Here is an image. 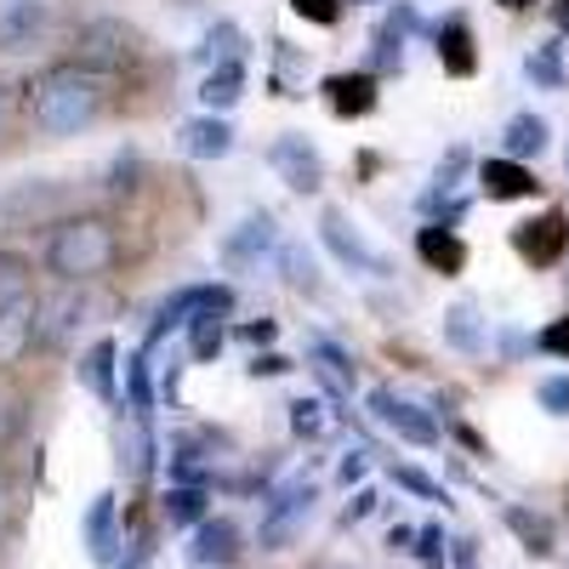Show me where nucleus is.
Instances as JSON below:
<instances>
[{"label": "nucleus", "mask_w": 569, "mask_h": 569, "mask_svg": "<svg viewBox=\"0 0 569 569\" xmlns=\"http://www.w3.org/2000/svg\"><path fill=\"white\" fill-rule=\"evenodd\" d=\"M370 416L382 421V427H393L405 445H421V450H433V445H439V421H433V410H421V405L399 399L393 388H370Z\"/></svg>", "instance_id": "7"}, {"label": "nucleus", "mask_w": 569, "mask_h": 569, "mask_svg": "<svg viewBox=\"0 0 569 569\" xmlns=\"http://www.w3.org/2000/svg\"><path fill=\"white\" fill-rule=\"evenodd\" d=\"M569 246V222L563 211H547V217H530V222H518L512 228V251L525 257L530 268H552Z\"/></svg>", "instance_id": "9"}, {"label": "nucleus", "mask_w": 569, "mask_h": 569, "mask_svg": "<svg viewBox=\"0 0 569 569\" xmlns=\"http://www.w3.org/2000/svg\"><path fill=\"white\" fill-rule=\"evenodd\" d=\"M536 405L547 416H569V376H541V382H536Z\"/></svg>", "instance_id": "39"}, {"label": "nucleus", "mask_w": 569, "mask_h": 569, "mask_svg": "<svg viewBox=\"0 0 569 569\" xmlns=\"http://www.w3.org/2000/svg\"><path fill=\"white\" fill-rule=\"evenodd\" d=\"M353 7H376V0H353Z\"/></svg>", "instance_id": "55"}, {"label": "nucleus", "mask_w": 569, "mask_h": 569, "mask_svg": "<svg viewBox=\"0 0 569 569\" xmlns=\"http://www.w3.org/2000/svg\"><path fill=\"white\" fill-rule=\"evenodd\" d=\"M393 485H399V490H410V496H421V501H445V507H450L445 485H433L421 467H393Z\"/></svg>", "instance_id": "37"}, {"label": "nucleus", "mask_w": 569, "mask_h": 569, "mask_svg": "<svg viewBox=\"0 0 569 569\" xmlns=\"http://www.w3.org/2000/svg\"><path fill=\"white\" fill-rule=\"evenodd\" d=\"M29 291H34V273L18 251H0V319L29 308Z\"/></svg>", "instance_id": "26"}, {"label": "nucleus", "mask_w": 569, "mask_h": 569, "mask_svg": "<svg viewBox=\"0 0 569 569\" xmlns=\"http://www.w3.org/2000/svg\"><path fill=\"white\" fill-rule=\"evenodd\" d=\"M114 359H120L114 337H98V342L80 353V365H74L80 388H86V393H98V399H114Z\"/></svg>", "instance_id": "19"}, {"label": "nucleus", "mask_w": 569, "mask_h": 569, "mask_svg": "<svg viewBox=\"0 0 569 569\" xmlns=\"http://www.w3.org/2000/svg\"><path fill=\"white\" fill-rule=\"evenodd\" d=\"M416 257L433 268V273H461L467 268V246H461V233L445 228V222H427L416 233Z\"/></svg>", "instance_id": "15"}, {"label": "nucleus", "mask_w": 569, "mask_h": 569, "mask_svg": "<svg viewBox=\"0 0 569 569\" xmlns=\"http://www.w3.org/2000/svg\"><path fill=\"white\" fill-rule=\"evenodd\" d=\"M120 467H126V479H137V485L154 472V433H149L142 416L120 421Z\"/></svg>", "instance_id": "23"}, {"label": "nucleus", "mask_w": 569, "mask_h": 569, "mask_svg": "<svg viewBox=\"0 0 569 569\" xmlns=\"http://www.w3.org/2000/svg\"><path fill=\"white\" fill-rule=\"evenodd\" d=\"M200 313H233V284L222 279H206V284H182V291H171L154 313V330H149V348L166 337V330L188 325V319H200Z\"/></svg>", "instance_id": "5"}, {"label": "nucleus", "mask_w": 569, "mask_h": 569, "mask_svg": "<svg viewBox=\"0 0 569 569\" xmlns=\"http://www.w3.org/2000/svg\"><path fill=\"white\" fill-rule=\"evenodd\" d=\"M439 63H445V74H472V69H479V52H472V29H467V18H445L439 23Z\"/></svg>", "instance_id": "24"}, {"label": "nucleus", "mask_w": 569, "mask_h": 569, "mask_svg": "<svg viewBox=\"0 0 569 569\" xmlns=\"http://www.w3.org/2000/svg\"><path fill=\"white\" fill-rule=\"evenodd\" d=\"M308 353L319 359V376L330 382V393H348V388H353V359H348V353H342L337 342H325V337H319V342H313Z\"/></svg>", "instance_id": "32"}, {"label": "nucleus", "mask_w": 569, "mask_h": 569, "mask_svg": "<svg viewBox=\"0 0 569 569\" xmlns=\"http://www.w3.org/2000/svg\"><path fill=\"white\" fill-rule=\"evenodd\" d=\"M319 240H325V251H330V257H337L342 268H353V273H388V257H376V251L359 240V233L348 228V217H342L337 206H330V211L319 217Z\"/></svg>", "instance_id": "10"}, {"label": "nucleus", "mask_w": 569, "mask_h": 569, "mask_svg": "<svg viewBox=\"0 0 569 569\" xmlns=\"http://www.w3.org/2000/svg\"><path fill=\"white\" fill-rule=\"evenodd\" d=\"M308 518H313V479H297V485L273 490L268 507H262V525H257L262 552H284V547L308 530Z\"/></svg>", "instance_id": "4"}, {"label": "nucleus", "mask_w": 569, "mask_h": 569, "mask_svg": "<svg viewBox=\"0 0 569 569\" xmlns=\"http://www.w3.org/2000/svg\"><path fill=\"white\" fill-rule=\"evenodd\" d=\"M74 63L91 69L98 80L126 74V69L142 63V34L126 18H91V23L74 29Z\"/></svg>", "instance_id": "3"}, {"label": "nucleus", "mask_w": 569, "mask_h": 569, "mask_svg": "<svg viewBox=\"0 0 569 569\" xmlns=\"http://www.w3.org/2000/svg\"><path fill=\"white\" fill-rule=\"evenodd\" d=\"M501 525L525 541L530 558H547L552 541H558V536H552V518H541V512H530V507H501Z\"/></svg>", "instance_id": "25"}, {"label": "nucleus", "mask_w": 569, "mask_h": 569, "mask_svg": "<svg viewBox=\"0 0 569 569\" xmlns=\"http://www.w3.org/2000/svg\"><path fill=\"white\" fill-rule=\"evenodd\" d=\"M501 7H507V12H525V7H530V0H501Z\"/></svg>", "instance_id": "53"}, {"label": "nucleus", "mask_w": 569, "mask_h": 569, "mask_svg": "<svg viewBox=\"0 0 569 569\" xmlns=\"http://www.w3.org/2000/svg\"><path fill=\"white\" fill-rule=\"evenodd\" d=\"M182 330H188V353H194L200 365L228 348V313H200V319H188Z\"/></svg>", "instance_id": "28"}, {"label": "nucleus", "mask_w": 569, "mask_h": 569, "mask_svg": "<svg viewBox=\"0 0 569 569\" xmlns=\"http://www.w3.org/2000/svg\"><path fill=\"white\" fill-rule=\"evenodd\" d=\"M450 563H456V569H479V541H472V536L450 541Z\"/></svg>", "instance_id": "49"}, {"label": "nucleus", "mask_w": 569, "mask_h": 569, "mask_svg": "<svg viewBox=\"0 0 569 569\" xmlns=\"http://www.w3.org/2000/svg\"><path fill=\"white\" fill-rule=\"evenodd\" d=\"M188 552H194L200 569L233 563V558H240V525H233V518H206V525L194 530V547H188Z\"/></svg>", "instance_id": "17"}, {"label": "nucleus", "mask_w": 569, "mask_h": 569, "mask_svg": "<svg viewBox=\"0 0 569 569\" xmlns=\"http://www.w3.org/2000/svg\"><path fill=\"white\" fill-rule=\"evenodd\" d=\"M126 382H131V416L149 421V410H154V393H149V365H142V359H126Z\"/></svg>", "instance_id": "38"}, {"label": "nucleus", "mask_w": 569, "mask_h": 569, "mask_svg": "<svg viewBox=\"0 0 569 569\" xmlns=\"http://www.w3.org/2000/svg\"><path fill=\"white\" fill-rule=\"evenodd\" d=\"M547 142H552V131H547V120L541 114H512L507 126H501V149H507V160H536V154H547Z\"/></svg>", "instance_id": "21"}, {"label": "nucleus", "mask_w": 569, "mask_h": 569, "mask_svg": "<svg viewBox=\"0 0 569 569\" xmlns=\"http://www.w3.org/2000/svg\"><path fill=\"white\" fill-rule=\"evenodd\" d=\"M342 7H348V0H291V12H297V18H308V23H319V29L337 23V18H342Z\"/></svg>", "instance_id": "41"}, {"label": "nucleus", "mask_w": 569, "mask_h": 569, "mask_svg": "<svg viewBox=\"0 0 569 569\" xmlns=\"http://www.w3.org/2000/svg\"><path fill=\"white\" fill-rule=\"evenodd\" d=\"M552 23H558V34H569V0H552Z\"/></svg>", "instance_id": "51"}, {"label": "nucleus", "mask_w": 569, "mask_h": 569, "mask_svg": "<svg viewBox=\"0 0 569 569\" xmlns=\"http://www.w3.org/2000/svg\"><path fill=\"white\" fill-rule=\"evenodd\" d=\"M240 98H246V63H217V69H206V80H200L206 114H228Z\"/></svg>", "instance_id": "22"}, {"label": "nucleus", "mask_w": 569, "mask_h": 569, "mask_svg": "<svg viewBox=\"0 0 569 569\" xmlns=\"http://www.w3.org/2000/svg\"><path fill=\"white\" fill-rule=\"evenodd\" d=\"M182 154L188 160H228L233 154V126L222 114H194L182 126Z\"/></svg>", "instance_id": "14"}, {"label": "nucleus", "mask_w": 569, "mask_h": 569, "mask_svg": "<svg viewBox=\"0 0 569 569\" xmlns=\"http://www.w3.org/2000/svg\"><path fill=\"white\" fill-rule=\"evenodd\" d=\"M284 370H297V365H291V359H284V353H273V348L251 359V376H284Z\"/></svg>", "instance_id": "46"}, {"label": "nucleus", "mask_w": 569, "mask_h": 569, "mask_svg": "<svg viewBox=\"0 0 569 569\" xmlns=\"http://www.w3.org/2000/svg\"><path fill=\"white\" fill-rule=\"evenodd\" d=\"M479 188H485L490 200H530L541 182H536L530 166H518V160L501 154V160H485V166H479Z\"/></svg>", "instance_id": "16"}, {"label": "nucleus", "mask_w": 569, "mask_h": 569, "mask_svg": "<svg viewBox=\"0 0 569 569\" xmlns=\"http://www.w3.org/2000/svg\"><path fill=\"white\" fill-rule=\"evenodd\" d=\"M325 98H330V109H337L342 120H365L370 109H376V74H330L325 80Z\"/></svg>", "instance_id": "18"}, {"label": "nucleus", "mask_w": 569, "mask_h": 569, "mask_svg": "<svg viewBox=\"0 0 569 569\" xmlns=\"http://www.w3.org/2000/svg\"><path fill=\"white\" fill-rule=\"evenodd\" d=\"M365 472H370V450H365V445H353V450L342 456V467H337V479H342V485L353 490V485L365 479Z\"/></svg>", "instance_id": "43"}, {"label": "nucleus", "mask_w": 569, "mask_h": 569, "mask_svg": "<svg viewBox=\"0 0 569 569\" xmlns=\"http://www.w3.org/2000/svg\"><path fill=\"white\" fill-rule=\"evenodd\" d=\"M46 23H52L46 0H0V52H29Z\"/></svg>", "instance_id": "12"}, {"label": "nucleus", "mask_w": 569, "mask_h": 569, "mask_svg": "<svg viewBox=\"0 0 569 569\" xmlns=\"http://www.w3.org/2000/svg\"><path fill=\"white\" fill-rule=\"evenodd\" d=\"M445 342H450L456 353H479V348H485V319H479V308L456 302V308L445 313Z\"/></svg>", "instance_id": "27"}, {"label": "nucleus", "mask_w": 569, "mask_h": 569, "mask_svg": "<svg viewBox=\"0 0 569 569\" xmlns=\"http://www.w3.org/2000/svg\"><path fill=\"white\" fill-rule=\"evenodd\" d=\"M410 558H416L421 569H445V563H450V541H445V530H439V525H421Z\"/></svg>", "instance_id": "35"}, {"label": "nucleus", "mask_w": 569, "mask_h": 569, "mask_svg": "<svg viewBox=\"0 0 569 569\" xmlns=\"http://www.w3.org/2000/svg\"><path fill=\"white\" fill-rule=\"evenodd\" d=\"M536 342H541L547 353H558V359H569V313H563V319H552V325L541 330V337H536Z\"/></svg>", "instance_id": "44"}, {"label": "nucleus", "mask_w": 569, "mask_h": 569, "mask_svg": "<svg viewBox=\"0 0 569 569\" xmlns=\"http://www.w3.org/2000/svg\"><path fill=\"white\" fill-rule=\"evenodd\" d=\"M461 171H467V149H450V154L439 160V177H433V182H439V194H450Z\"/></svg>", "instance_id": "45"}, {"label": "nucleus", "mask_w": 569, "mask_h": 569, "mask_svg": "<svg viewBox=\"0 0 569 569\" xmlns=\"http://www.w3.org/2000/svg\"><path fill=\"white\" fill-rule=\"evenodd\" d=\"M325 427H330V416H325V399H313V393H302V399H291V433L297 439H325Z\"/></svg>", "instance_id": "33"}, {"label": "nucleus", "mask_w": 569, "mask_h": 569, "mask_svg": "<svg viewBox=\"0 0 569 569\" xmlns=\"http://www.w3.org/2000/svg\"><path fill=\"white\" fill-rule=\"evenodd\" d=\"M388 547H393V552H410V547H416V525H393V530H388Z\"/></svg>", "instance_id": "50"}, {"label": "nucleus", "mask_w": 569, "mask_h": 569, "mask_svg": "<svg viewBox=\"0 0 569 569\" xmlns=\"http://www.w3.org/2000/svg\"><path fill=\"white\" fill-rule=\"evenodd\" d=\"M80 308H86V297H80V284H63L58 297H46V302H34V319H29V342H34V348H58V342L69 337V330H74Z\"/></svg>", "instance_id": "11"}, {"label": "nucleus", "mask_w": 569, "mask_h": 569, "mask_svg": "<svg viewBox=\"0 0 569 569\" xmlns=\"http://www.w3.org/2000/svg\"><path fill=\"white\" fill-rule=\"evenodd\" d=\"M120 262V233L109 217H63L46 233V273L58 284H91Z\"/></svg>", "instance_id": "2"}, {"label": "nucleus", "mask_w": 569, "mask_h": 569, "mask_svg": "<svg viewBox=\"0 0 569 569\" xmlns=\"http://www.w3.org/2000/svg\"><path fill=\"white\" fill-rule=\"evenodd\" d=\"M206 507H211V496L200 485H166V496H160V518L171 530H200L211 518Z\"/></svg>", "instance_id": "20"}, {"label": "nucleus", "mask_w": 569, "mask_h": 569, "mask_svg": "<svg viewBox=\"0 0 569 569\" xmlns=\"http://www.w3.org/2000/svg\"><path fill=\"white\" fill-rule=\"evenodd\" d=\"M0 131H7V91H0Z\"/></svg>", "instance_id": "54"}, {"label": "nucleus", "mask_w": 569, "mask_h": 569, "mask_svg": "<svg viewBox=\"0 0 569 569\" xmlns=\"http://www.w3.org/2000/svg\"><path fill=\"white\" fill-rule=\"evenodd\" d=\"M279 246H284V240H279L273 211H251L240 228H228V240H222V268H262Z\"/></svg>", "instance_id": "8"}, {"label": "nucleus", "mask_w": 569, "mask_h": 569, "mask_svg": "<svg viewBox=\"0 0 569 569\" xmlns=\"http://www.w3.org/2000/svg\"><path fill=\"white\" fill-rule=\"evenodd\" d=\"M279 268H284V284H297V291H313V257L302 246H279Z\"/></svg>", "instance_id": "36"}, {"label": "nucleus", "mask_w": 569, "mask_h": 569, "mask_svg": "<svg viewBox=\"0 0 569 569\" xmlns=\"http://www.w3.org/2000/svg\"><path fill=\"white\" fill-rule=\"evenodd\" d=\"M137 177H142V154H137V149L114 154V166H109V188H114V194H131Z\"/></svg>", "instance_id": "40"}, {"label": "nucleus", "mask_w": 569, "mask_h": 569, "mask_svg": "<svg viewBox=\"0 0 569 569\" xmlns=\"http://www.w3.org/2000/svg\"><path fill=\"white\" fill-rule=\"evenodd\" d=\"M80 541H86L91 563H114V547H120V536H114V490L91 496V507L80 518Z\"/></svg>", "instance_id": "13"}, {"label": "nucleus", "mask_w": 569, "mask_h": 569, "mask_svg": "<svg viewBox=\"0 0 569 569\" xmlns=\"http://www.w3.org/2000/svg\"><path fill=\"white\" fill-rule=\"evenodd\" d=\"M405 69V34L393 23H382L370 34V69L365 74H399Z\"/></svg>", "instance_id": "31"}, {"label": "nucleus", "mask_w": 569, "mask_h": 569, "mask_svg": "<svg viewBox=\"0 0 569 569\" xmlns=\"http://www.w3.org/2000/svg\"><path fill=\"white\" fill-rule=\"evenodd\" d=\"M525 74H530L536 86H547V91H563V86H569V69H563V46H558V40L536 46V52L525 58Z\"/></svg>", "instance_id": "30"}, {"label": "nucleus", "mask_w": 569, "mask_h": 569, "mask_svg": "<svg viewBox=\"0 0 569 569\" xmlns=\"http://www.w3.org/2000/svg\"><path fill=\"white\" fill-rule=\"evenodd\" d=\"M563 166H569V149H563Z\"/></svg>", "instance_id": "56"}, {"label": "nucleus", "mask_w": 569, "mask_h": 569, "mask_svg": "<svg viewBox=\"0 0 569 569\" xmlns=\"http://www.w3.org/2000/svg\"><path fill=\"white\" fill-rule=\"evenodd\" d=\"M12 433V410H7V399H0V439Z\"/></svg>", "instance_id": "52"}, {"label": "nucleus", "mask_w": 569, "mask_h": 569, "mask_svg": "<svg viewBox=\"0 0 569 569\" xmlns=\"http://www.w3.org/2000/svg\"><path fill=\"white\" fill-rule=\"evenodd\" d=\"M376 501H382V496H376V490H365V485H359V490H353V501L342 507V530H353V525H365V518L376 512Z\"/></svg>", "instance_id": "42"}, {"label": "nucleus", "mask_w": 569, "mask_h": 569, "mask_svg": "<svg viewBox=\"0 0 569 569\" xmlns=\"http://www.w3.org/2000/svg\"><path fill=\"white\" fill-rule=\"evenodd\" d=\"M200 58H206L211 69H217V63H240V58H246V34H240V23H228V18L211 23V29H206V46H200Z\"/></svg>", "instance_id": "29"}, {"label": "nucleus", "mask_w": 569, "mask_h": 569, "mask_svg": "<svg viewBox=\"0 0 569 569\" xmlns=\"http://www.w3.org/2000/svg\"><path fill=\"white\" fill-rule=\"evenodd\" d=\"M273 337H279V319H257V325H246V342L262 353V348H273Z\"/></svg>", "instance_id": "47"}, {"label": "nucleus", "mask_w": 569, "mask_h": 569, "mask_svg": "<svg viewBox=\"0 0 569 569\" xmlns=\"http://www.w3.org/2000/svg\"><path fill=\"white\" fill-rule=\"evenodd\" d=\"M388 23H393V29H399V34H405V40H410V34H421V29H427V23H421V12H416V7H393V12H388Z\"/></svg>", "instance_id": "48"}, {"label": "nucleus", "mask_w": 569, "mask_h": 569, "mask_svg": "<svg viewBox=\"0 0 569 569\" xmlns=\"http://www.w3.org/2000/svg\"><path fill=\"white\" fill-rule=\"evenodd\" d=\"M29 319H34V308H18V313L0 319V365H12L18 353L34 348V342H29Z\"/></svg>", "instance_id": "34"}, {"label": "nucleus", "mask_w": 569, "mask_h": 569, "mask_svg": "<svg viewBox=\"0 0 569 569\" xmlns=\"http://www.w3.org/2000/svg\"><path fill=\"white\" fill-rule=\"evenodd\" d=\"M103 98H109V86L80 69V63H58V69H46L29 91V114L46 137H74L86 131L91 120L103 114Z\"/></svg>", "instance_id": "1"}, {"label": "nucleus", "mask_w": 569, "mask_h": 569, "mask_svg": "<svg viewBox=\"0 0 569 569\" xmlns=\"http://www.w3.org/2000/svg\"><path fill=\"white\" fill-rule=\"evenodd\" d=\"M268 166L279 171V182H284V188H297V194H319V182H325V160H319V149H313V142H308L302 131L273 137Z\"/></svg>", "instance_id": "6"}]
</instances>
